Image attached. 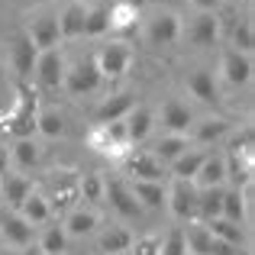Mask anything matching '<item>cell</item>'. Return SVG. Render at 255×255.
<instances>
[{"label":"cell","mask_w":255,"mask_h":255,"mask_svg":"<svg viewBox=\"0 0 255 255\" xmlns=\"http://www.w3.org/2000/svg\"><path fill=\"white\" fill-rule=\"evenodd\" d=\"M191 149V136H171V132H165L162 139H158L155 145H152V155L158 158V162L162 165H171V162H178L181 155H184V152Z\"/></svg>","instance_id":"cell-27"},{"label":"cell","mask_w":255,"mask_h":255,"mask_svg":"<svg viewBox=\"0 0 255 255\" xmlns=\"http://www.w3.org/2000/svg\"><path fill=\"white\" fill-rule=\"evenodd\" d=\"M132 246V233L126 226H104L97 236V252L100 255H126Z\"/></svg>","instance_id":"cell-22"},{"label":"cell","mask_w":255,"mask_h":255,"mask_svg":"<svg viewBox=\"0 0 255 255\" xmlns=\"http://www.w3.org/2000/svg\"><path fill=\"white\" fill-rule=\"evenodd\" d=\"M65 71H68L65 55L58 49H49V52H39L32 75H36V81H39L42 91H58V87L65 84Z\"/></svg>","instance_id":"cell-5"},{"label":"cell","mask_w":255,"mask_h":255,"mask_svg":"<svg viewBox=\"0 0 255 255\" xmlns=\"http://www.w3.org/2000/svg\"><path fill=\"white\" fill-rule=\"evenodd\" d=\"M126 255H158V236H142L139 243L129 246Z\"/></svg>","instance_id":"cell-42"},{"label":"cell","mask_w":255,"mask_h":255,"mask_svg":"<svg viewBox=\"0 0 255 255\" xmlns=\"http://www.w3.org/2000/svg\"><path fill=\"white\" fill-rule=\"evenodd\" d=\"M0 236H3V243L10 246V249H16V252L29 249V246L36 243V230H32L16 210H10V213L0 217Z\"/></svg>","instance_id":"cell-9"},{"label":"cell","mask_w":255,"mask_h":255,"mask_svg":"<svg viewBox=\"0 0 255 255\" xmlns=\"http://www.w3.org/2000/svg\"><path fill=\"white\" fill-rule=\"evenodd\" d=\"M36 132H42V136H49V139H58L65 132V117L58 110H39V117H36Z\"/></svg>","instance_id":"cell-38"},{"label":"cell","mask_w":255,"mask_h":255,"mask_svg":"<svg viewBox=\"0 0 255 255\" xmlns=\"http://www.w3.org/2000/svg\"><path fill=\"white\" fill-rule=\"evenodd\" d=\"M68 233L62 230V223H52V226H45L42 230V236H39V252L42 255H65L68 252Z\"/></svg>","instance_id":"cell-33"},{"label":"cell","mask_w":255,"mask_h":255,"mask_svg":"<svg viewBox=\"0 0 255 255\" xmlns=\"http://www.w3.org/2000/svg\"><path fill=\"white\" fill-rule=\"evenodd\" d=\"M29 194H32V181L26 178V174H19V171L0 174V197H3V204L10 207V210H19V204H23Z\"/></svg>","instance_id":"cell-14"},{"label":"cell","mask_w":255,"mask_h":255,"mask_svg":"<svg viewBox=\"0 0 255 255\" xmlns=\"http://www.w3.org/2000/svg\"><path fill=\"white\" fill-rule=\"evenodd\" d=\"M36 117H39L36 94H32V87L19 84L13 110L0 117V132H6V136H13V139H32V132H36Z\"/></svg>","instance_id":"cell-1"},{"label":"cell","mask_w":255,"mask_h":255,"mask_svg":"<svg viewBox=\"0 0 255 255\" xmlns=\"http://www.w3.org/2000/svg\"><path fill=\"white\" fill-rule=\"evenodd\" d=\"M187 91L197 100H204V104H213V100H217V81H213L210 71H194V75L187 78Z\"/></svg>","instance_id":"cell-35"},{"label":"cell","mask_w":255,"mask_h":255,"mask_svg":"<svg viewBox=\"0 0 255 255\" xmlns=\"http://www.w3.org/2000/svg\"><path fill=\"white\" fill-rule=\"evenodd\" d=\"M249 197H252V184L236 191V187H223V213L220 217L230 220V223L246 226V217H249Z\"/></svg>","instance_id":"cell-17"},{"label":"cell","mask_w":255,"mask_h":255,"mask_svg":"<svg viewBox=\"0 0 255 255\" xmlns=\"http://www.w3.org/2000/svg\"><path fill=\"white\" fill-rule=\"evenodd\" d=\"M220 0H194V6H197L200 13H213V6H217Z\"/></svg>","instance_id":"cell-43"},{"label":"cell","mask_w":255,"mask_h":255,"mask_svg":"<svg viewBox=\"0 0 255 255\" xmlns=\"http://www.w3.org/2000/svg\"><path fill=\"white\" fill-rule=\"evenodd\" d=\"M136 107V97L132 94H110L104 97V104L94 110V126H104V123H117V120H126V113Z\"/></svg>","instance_id":"cell-15"},{"label":"cell","mask_w":255,"mask_h":255,"mask_svg":"<svg viewBox=\"0 0 255 255\" xmlns=\"http://www.w3.org/2000/svg\"><path fill=\"white\" fill-rule=\"evenodd\" d=\"M123 171L129 174V181H165V165L149 149H129V155L123 158Z\"/></svg>","instance_id":"cell-6"},{"label":"cell","mask_w":255,"mask_h":255,"mask_svg":"<svg viewBox=\"0 0 255 255\" xmlns=\"http://www.w3.org/2000/svg\"><path fill=\"white\" fill-rule=\"evenodd\" d=\"M110 32V0H91L84 3V36H104Z\"/></svg>","instance_id":"cell-25"},{"label":"cell","mask_w":255,"mask_h":255,"mask_svg":"<svg viewBox=\"0 0 255 255\" xmlns=\"http://www.w3.org/2000/svg\"><path fill=\"white\" fill-rule=\"evenodd\" d=\"M100 71H97V65H94V58H81V62H75L68 71H65V91L68 94H75V97H81V94H91V91H97L100 87Z\"/></svg>","instance_id":"cell-7"},{"label":"cell","mask_w":255,"mask_h":255,"mask_svg":"<svg viewBox=\"0 0 255 255\" xmlns=\"http://www.w3.org/2000/svg\"><path fill=\"white\" fill-rule=\"evenodd\" d=\"M210 246H213V236L204 223H191L184 230V249L187 255H210Z\"/></svg>","instance_id":"cell-34"},{"label":"cell","mask_w":255,"mask_h":255,"mask_svg":"<svg viewBox=\"0 0 255 255\" xmlns=\"http://www.w3.org/2000/svg\"><path fill=\"white\" fill-rule=\"evenodd\" d=\"M58 36L62 39H78L84 36V3H68L58 13Z\"/></svg>","instance_id":"cell-29"},{"label":"cell","mask_w":255,"mask_h":255,"mask_svg":"<svg viewBox=\"0 0 255 255\" xmlns=\"http://www.w3.org/2000/svg\"><path fill=\"white\" fill-rule=\"evenodd\" d=\"M6 162H10V152H6V145H0V174L6 171Z\"/></svg>","instance_id":"cell-44"},{"label":"cell","mask_w":255,"mask_h":255,"mask_svg":"<svg viewBox=\"0 0 255 255\" xmlns=\"http://www.w3.org/2000/svg\"><path fill=\"white\" fill-rule=\"evenodd\" d=\"M129 191L142 210H158L165 207V181H129Z\"/></svg>","instance_id":"cell-23"},{"label":"cell","mask_w":255,"mask_h":255,"mask_svg":"<svg viewBox=\"0 0 255 255\" xmlns=\"http://www.w3.org/2000/svg\"><path fill=\"white\" fill-rule=\"evenodd\" d=\"M158 255H187V249H184V230L174 226L165 239H158Z\"/></svg>","instance_id":"cell-40"},{"label":"cell","mask_w":255,"mask_h":255,"mask_svg":"<svg viewBox=\"0 0 255 255\" xmlns=\"http://www.w3.org/2000/svg\"><path fill=\"white\" fill-rule=\"evenodd\" d=\"M36 58H39V49L29 42V36H26V32H19V36L13 39V45H10L13 71H16L19 78H29V75H32V68H36Z\"/></svg>","instance_id":"cell-18"},{"label":"cell","mask_w":255,"mask_h":255,"mask_svg":"<svg viewBox=\"0 0 255 255\" xmlns=\"http://www.w3.org/2000/svg\"><path fill=\"white\" fill-rule=\"evenodd\" d=\"M29 42L36 45L39 52H49V49H58V42H62V36H58V16H36L29 26Z\"/></svg>","instance_id":"cell-16"},{"label":"cell","mask_w":255,"mask_h":255,"mask_svg":"<svg viewBox=\"0 0 255 255\" xmlns=\"http://www.w3.org/2000/svg\"><path fill=\"white\" fill-rule=\"evenodd\" d=\"M6 152H10L13 165H16L19 171H32L39 165V158H42V152H39V145L32 142V139H13V145Z\"/></svg>","instance_id":"cell-32"},{"label":"cell","mask_w":255,"mask_h":255,"mask_svg":"<svg viewBox=\"0 0 255 255\" xmlns=\"http://www.w3.org/2000/svg\"><path fill=\"white\" fill-rule=\"evenodd\" d=\"M204 226L210 230V236L217 239V243L236 246V249H243V246H246V226H239V223H230V220H223V217L210 220V223H204Z\"/></svg>","instance_id":"cell-28"},{"label":"cell","mask_w":255,"mask_h":255,"mask_svg":"<svg viewBox=\"0 0 255 255\" xmlns=\"http://www.w3.org/2000/svg\"><path fill=\"white\" fill-rule=\"evenodd\" d=\"M217 36H220L217 13H200V16L191 19V26H187V42L191 45H213Z\"/></svg>","instance_id":"cell-26"},{"label":"cell","mask_w":255,"mask_h":255,"mask_svg":"<svg viewBox=\"0 0 255 255\" xmlns=\"http://www.w3.org/2000/svg\"><path fill=\"white\" fill-rule=\"evenodd\" d=\"M165 204H168L174 220L197 223V187L191 181H171V187L165 191Z\"/></svg>","instance_id":"cell-4"},{"label":"cell","mask_w":255,"mask_h":255,"mask_svg":"<svg viewBox=\"0 0 255 255\" xmlns=\"http://www.w3.org/2000/svg\"><path fill=\"white\" fill-rule=\"evenodd\" d=\"M204 158H207V152L204 149H187L184 155L178 158V162H171L168 168H171V181H194V174L200 171V165H204Z\"/></svg>","instance_id":"cell-30"},{"label":"cell","mask_w":255,"mask_h":255,"mask_svg":"<svg viewBox=\"0 0 255 255\" xmlns=\"http://www.w3.org/2000/svg\"><path fill=\"white\" fill-rule=\"evenodd\" d=\"M126 136H129V145H139L149 139L152 126H155V113L149 110V107H132L129 113H126Z\"/></svg>","instance_id":"cell-20"},{"label":"cell","mask_w":255,"mask_h":255,"mask_svg":"<svg viewBox=\"0 0 255 255\" xmlns=\"http://www.w3.org/2000/svg\"><path fill=\"white\" fill-rule=\"evenodd\" d=\"M49 174L52 178H49V194H45V200H49V207H52V217H55V213H68L78 200V181H81V174L68 171V168L49 171Z\"/></svg>","instance_id":"cell-2"},{"label":"cell","mask_w":255,"mask_h":255,"mask_svg":"<svg viewBox=\"0 0 255 255\" xmlns=\"http://www.w3.org/2000/svg\"><path fill=\"white\" fill-rule=\"evenodd\" d=\"M149 3H152V0H149Z\"/></svg>","instance_id":"cell-49"},{"label":"cell","mask_w":255,"mask_h":255,"mask_svg":"<svg viewBox=\"0 0 255 255\" xmlns=\"http://www.w3.org/2000/svg\"><path fill=\"white\" fill-rule=\"evenodd\" d=\"M97 226H100L97 210H94V207H84V204L71 207V210L65 213V220H62V230L68 233V239H84V236H94V233H97Z\"/></svg>","instance_id":"cell-10"},{"label":"cell","mask_w":255,"mask_h":255,"mask_svg":"<svg viewBox=\"0 0 255 255\" xmlns=\"http://www.w3.org/2000/svg\"><path fill=\"white\" fill-rule=\"evenodd\" d=\"M223 213V187L197 191V223H210Z\"/></svg>","instance_id":"cell-31"},{"label":"cell","mask_w":255,"mask_h":255,"mask_svg":"<svg viewBox=\"0 0 255 255\" xmlns=\"http://www.w3.org/2000/svg\"><path fill=\"white\" fill-rule=\"evenodd\" d=\"M0 255H19L16 249H0Z\"/></svg>","instance_id":"cell-47"},{"label":"cell","mask_w":255,"mask_h":255,"mask_svg":"<svg viewBox=\"0 0 255 255\" xmlns=\"http://www.w3.org/2000/svg\"><path fill=\"white\" fill-rule=\"evenodd\" d=\"M230 132H233V123H226L223 117H210V120H200V123H194L187 136H194V142H197V145H210V142L226 139Z\"/></svg>","instance_id":"cell-24"},{"label":"cell","mask_w":255,"mask_h":255,"mask_svg":"<svg viewBox=\"0 0 255 255\" xmlns=\"http://www.w3.org/2000/svg\"><path fill=\"white\" fill-rule=\"evenodd\" d=\"M220 71H223L226 84H233V87L249 84L252 81V55H243V52L226 49L223 55H220Z\"/></svg>","instance_id":"cell-12"},{"label":"cell","mask_w":255,"mask_h":255,"mask_svg":"<svg viewBox=\"0 0 255 255\" xmlns=\"http://www.w3.org/2000/svg\"><path fill=\"white\" fill-rule=\"evenodd\" d=\"M19 255H42V252H39V246H36V243H32V246H29V249H23V252H19Z\"/></svg>","instance_id":"cell-46"},{"label":"cell","mask_w":255,"mask_h":255,"mask_svg":"<svg viewBox=\"0 0 255 255\" xmlns=\"http://www.w3.org/2000/svg\"><path fill=\"white\" fill-rule=\"evenodd\" d=\"M104 200L126 220L142 213V207L136 204V197L129 191V181H123V178H104Z\"/></svg>","instance_id":"cell-8"},{"label":"cell","mask_w":255,"mask_h":255,"mask_svg":"<svg viewBox=\"0 0 255 255\" xmlns=\"http://www.w3.org/2000/svg\"><path fill=\"white\" fill-rule=\"evenodd\" d=\"M181 36V19L178 13H158V16L149 19V26H145V39H149V45H171L178 42Z\"/></svg>","instance_id":"cell-11"},{"label":"cell","mask_w":255,"mask_h":255,"mask_svg":"<svg viewBox=\"0 0 255 255\" xmlns=\"http://www.w3.org/2000/svg\"><path fill=\"white\" fill-rule=\"evenodd\" d=\"M123 3H129V6H132V10H142V6H145V3H149V0H123Z\"/></svg>","instance_id":"cell-45"},{"label":"cell","mask_w":255,"mask_h":255,"mask_svg":"<svg viewBox=\"0 0 255 255\" xmlns=\"http://www.w3.org/2000/svg\"><path fill=\"white\" fill-rule=\"evenodd\" d=\"M94 65H97L100 78L104 81H117V78H123L126 71H129L132 65V45L129 42H107L104 49L94 55Z\"/></svg>","instance_id":"cell-3"},{"label":"cell","mask_w":255,"mask_h":255,"mask_svg":"<svg viewBox=\"0 0 255 255\" xmlns=\"http://www.w3.org/2000/svg\"><path fill=\"white\" fill-rule=\"evenodd\" d=\"M65 255H68V252H65Z\"/></svg>","instance_id":"cell-48"},{"label":"cell","mask_w":255,"mask_h":255,"mask_svg":"<svg viewBox=\"0 0 255 255\" xmlns=\"http://www.w3.org/2000/svg\"><path fill=\"white\" fill-rule=\"evenodd\" d=\"M16 213L32 226V230H36V226L52 223V207H49V200H45V194H42V191H36V187H32V194L23 200V204H19V210H16Z\"/></svg>","instance_id":"cell-21"},{"label":"cell","mask_w":255,"mask_h":255,"mask_svg":"<svg viewBox=\"0 0 255 255\" xmlns=\"http://www.w3.org/2000/svg\"><path fill=\"white\" fill-rule=\"evenodd\" d=\"M252 45H255V36H252V23H236L233 29V52H243V55H252Z\"/></svg>","instance_id":"cell-39"},{"label":"cell","mask_w":255,"mask_h":255,"mask_svg":"<svg viewBox=\"0 0 255 255\" xmlns=\"http://www.w3.org/2000/svg\"><path fill=\"white\" fill-rule=\"evenodd\" d=\"M191 184L197 187V191H207V187H223L226 184V158L223 155H210V152H207L204 165H200V171L194 174Z\"/></svg>","instance_id":"cell-19"},{"label":"cell","mask_w":255,"mask_h":255,"mask_svg":"<svg viewBox=\"0 0 255 255\" xmlns=\"http://www.w3.org/2000/svg\"><path fill=\"white\" fill-rule=\"evenodd\" d=\"M87 145H91L94 152H100V155L113 158V145H110V136H107V126H94V129L87 132Z\"/></svg>","instance_id":"cell-41"},{"label":"cell","mask_w":255,"mask_h":255,"mask_svg":"<svg viewBox=\"0 0 255 255\" xmlns=\"http://www.w3.org/2000/svg\"><path fill=\"white\" fill-rule=\"evenodd\" d=\"M136 19H139V10H132L129 3H123V0H113L110 3V32L132 29Z\"/></svg>","instance_id":"cell-36"},{"label":"cell","mask_w":255,"mask_h":255,"mask_svg":"<svg viewBox=\"0 0 255 255\" xmlns=\"http://www.w3.org/2000/svg\"><path fill=\"white\" fill-rule=\"evenodd\" d=\"M162 126L165 132H171V136H187L194 126V113L187 104H181V100H165L162 104Z\"/></svg>","instance_id":"cell-13"},{"label":"cell","mask_w":255,"mask_h":255,"mask_svg":"<svg viewBox=\"0 0 255 255\" xmlns=\"http://www.w3.org/2000/svg\"><path fill=\"white\" fill-rule=\"evenodd\" d=\"M78 200H84V207L100 204L104 200V178L100 174H81V181H78Z\"/></svg>","instance_id":"cell-37"}]
</instances>
